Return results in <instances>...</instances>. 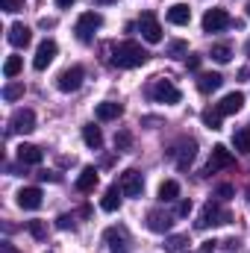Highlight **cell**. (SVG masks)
Segmentation results:
<instances>
[{"label": "cell", "mask_w": 250, "mask_h": 253, "mask_svg": "<svg viewBox=\"0 0 250 253\" xmlns=\"http://www.w3.org/2000/svg\"><path fill=\"white\" fill-rule=\"evenodd\" d=\"M242 106H245V94H242V91H230V94L218 103V112H221V115H236Z\"/></svg>", "instance_id": "18"}, {"label": "cell", "mask_w": 250, "mask_h": 253, "mask_svg": "<svg viewBox=\"0 0 250 253\" xmlns=\"http://www.w3.org/2000/svg\"><path fill=\"white\" fill-rule=\"evenodd\" d=\"M168 53H171V56L186 53V42H171V44H168Z\"/></svg>", "instance_id": "36"}, {"label": "cell", "mask_w": 250, "mask_h": 253, "mask_svg": "<svg viewBox=\"0 0 250 253\" xmlns=\"http://www.w3.org/2000/svg\"><path fill=\"white\" fill-rule=\"evenodd\" d=\"M215 248H218V242H203V248L197 253H215Z\"/></svg>", "instance_id": "41"}, {"label": "cell", "mask_w": 250, "mask_h": 253, "mask_svg": "<svg viewBox=\"0 0 250 253\" xmlns=\"http://www.w3.org/2000/svg\"><path fill=\"white\" fill-rule=\"evenodd\" d=\"M233 21H230V15L224 12V9H209L206 15H203V33H221V30H227Z\"/></svg>", "instance_id": "11"}, {"label": "cell", "mask_w": 250, "mask_h": 253, "mask_svg": "<svg viewBox=\"0 0 250 253\" xmlns=\"http://www.w3.org/2000/svg\"><path fill=\"white\" fill-rule=\"evenodd\" d=\"M97 6H109V3H118V0H94Z\"/></svg>", "instance_id": "44"}, {"label": "cell", "mask_w": 250, "mask_h": 253, "mask_svg": "<svg viewBox=\"0 0 250 253\" xmlns=\"http://www.w3.org/2000/svg\"><path fill=\"white\" fill-rule=\"evenodd\" d=\"M227 221H230V215L221 209V203H218V200H209V203L203 206L200 218H197V230H206V227H218V224H227Z\"/></svg>", "instance_id": "4"}, {"label": "cell", "mask_w": 250, "mask_h": 253, "mask_svg": "<svg viewBox=\"0 0 250 253\" xmlns=\"http://www.w3.org/2000/svg\"><path fill=\"white\" fill-rule=\"evenodd\" d=\"M118 189L124 191V197H141V191H144V177H141V171L126 168L124 174H121V180H118Z\"/></svg>", "instance_id": "6"}, {"label": "cell", "mask_w": 250, "mask_h": 253, "mask_svg": "<svg viewBox=\"0 0 250 253\" xmlns=\"http://www.w3.org/2000/svg\"><path fill=\"white\" fill-rule=\"evenodd\" d=\"M194 153H197V141H194V138H180V141H177V147L171 150V156H174V162H177V168H180V171H186L188 165H191Z\"/></svg>", "instance_id": "7"}, {"label": "cell", "mask_w": 250, "mask_h": 253, "mask_svg": "<svg viewBox=\"0 0 250 253\" xmlns=\"http://www.w3.org/2000/svg\"><path fill=\"white\" fill-rule=\"evenodd\" d=\"M221 85H224V77H221V74H215V71H212V74H200V77H197V91H200V94H212V91H218Z\"/></svg>", "instance_id": "17"}, {"label": "cell", "mask_w": 250, "mask_h": 253, "mask_svg": "<svg viewBox=\"0 0 250 253\" xmlns=\"http://www.w3.org/2000/svg\"><path fill=\"white\" fill-rule=\"evenodd\" d=\"M21 68H24L21 56H9V59H6V65H3V77H6V80H15V77L21 74Z\"/></svg>", "instance_id": "30"}, {"label": "cell", "mask_w": 250, "mask_h": 253, "mask_svg": "<svg viewBox=\"0 0 250 253\" xmlns=\"http://www.w3.org/2000/svg\"><path fill=\"white\" fill-rule=\"evenodd\" d=\"M97 180H100V177H97V171H94L91 165H88V168H83V174L77 177V191H83V194H85V191H94Z\"/></svg>", "instance_id": "22"}, {"label": "cell", "mask_w": 250, "mask_h": 253, "mask_svg": "<svg viewBox=\"0 0 250 253\" xmlns=\"http://www.w3.org/2000/svg\"><path fill=\"white\" fill-rule=\"evenodd\" d=\"M42 159H44L42 147H36V144H21L18 147V162L21 165H42Z\"/></svg>", "instance_id": "19"}, {"label": "cell", "mask_w": 250, "mask_h": 253, "mask_svg": "<svg viewBox=\"0 0 250 253\" xmlns=\"http://www.w3.org/2000/svg\"><path fill=\"white\" fill-rule=\"evenodd\" d=\"M191 212V200H180V206H177V215H188Z\"/></svg>", "instance_id": "39"}, {"label": "cell", "mask_w": 250, "mask_h": 253, "mask_svg": "<svg viewBox=\"0 0 250 253\" xmlns=\"http://www.w3.org/2000/svg\"><path fill=\"white\" fill-rule=\"evenodd\" d=\"M150 59V53L138 42H121L112 47V65L115 68H138Z\"/></svg>", "instance_id": "1"}, {"label": "cell", "mask_w": 250, "mask_h": 253, "mask_svg": "<svg viewBox=\"0 0 250 253\" xmlns=\"http://www.w3.org/2000/svg\"><path fill=\"white\" fill-rule=\"evenodd\" d=\"M248 18H250V0H248Z\"/></svg>", "instance_id": "45"}, {"label": "cell", "mask_w": 250, "mask_h": 253, "mask_svg": "<svg viewBox=\"0 0 250 253\" xmlns=\"http://www.w3.org/2000/svg\"><path fill=\"white\" fill-rule=\"evenodd\" d=\"M129 144H132V135H129L126 129H121V132L115 135V147H118V150H129Z\"/></svg>", "instance_id": "33"}, {"label": "cell", "mask_w": 250, "mask_h": 253, "mask_svg": "<svg viewBox=\"0 0 250 253\" xmlns=\"http://www.w3.org/2000/svg\"><path fill=\"white\" fill-rule=\"evenodd\" d=\"M9 129L12 132H33L36 129V112L33 109H18L9 118Z\"/></svg>", "instance_id": "13"}, {"label": "cell", "mask_w": 250, "mask_h": 253, "mask_svg": "<svg viewBox=\"0 0 250 253\" xmlns=\"http://www.w3.org/2000/svg\"><path fill=\"white\" fill-rule=\"evenodd\" d=\"M74 3H77V0H56V6H59V9H68V6H74Z\"/></svg>", "instance_id": "42"}, {"label": "cell", "mask_w": 250, "mask_h": 253, "mask_svg": "<svg viewBox=\"0 0 250 253\" xmlns=\"http://www.w3.org/2000/svg\"><path fill=\"white\" fill-rule=\"evenodd\" d=\"M218 197L221 200H230L233 197V186H218Z\"/></svg>", "instance_id": "38"}, {"label": "cell", "mask_w": 250, "mask_h": 253, "mask_svg": "<svg viewBox=\"0 0 250 253\" xmlns=\"http://www.w3.org/2000/svg\"><path fill=\"white\" fill-rule=\"evenodd\" d=\"M103 239H106V245H109V253H129L132 248V242H129V230L126 227H109L106 233H103Z\"/></svg>", "instance_id": "5"}, {"label": "cell", "mask_w": 250, "mask_h": 253, "mask_svg": "<svg viewBox=\"0 0 250 253\" xmlns=\"http://www.w3.org/2000/svg\"><path fill=\"white\" fill-rule=\"evenodd\" d=\"M83 77H85V71H83V65H71V68H65L62 74H59V80H56V85H59V91H77L80 85H83Z\"/></svg>", "instance_id": "9"}, {"label": "cell", "mask_w": 250, "mask_h": 253, "mask_svg": "<svg viewBox=\"0 0 250 253\" xmlns=\"http://www.w3.org/2000/svg\"><path fill=\"white\" fill-rule=\"evenodd\" d=\"M212 59L221 65H227L230 59H233V47L227 44V42H221V44H212Z\"/></svg>", "instance_id": "27"}, {"label": "cell", "mask_w": 250, "mask_h": 253, "mask_svg": "<svg viewBox=\"0 0 250 253\" xmlns=\"http://www.w3.org/2000/svg\"><path fill=\"white\" fill-rule=\"evenodd\" d=\"M0 9H3V12H9V15H15V12H21V9H24V0H0Z\"/></svg>", "instance_id": "32"}, {"label": "cell", "mask_w": 250, "mask_h": 253, "mask_svg": "<svg viewBox=\"0 0 250 253\" xmlns=\"http://www.w3.org/2000/svg\"><path fill=\"white\" fill-rule=\"evenodd\" d=\"M186 68H188V71H197V68H200V56H197V53L186 56Z\"/></svg>", "instance_id": "37"}, {"label": "cell", "mask_w": 250, "mask_h": 253, "mask_svg": "<svg viewBox=\"0 0 250 253\" xmlns=\"http://www.w3.org/2000/svg\"><path fill=\"white\" fill-rule=\"evenodd\" d=\"M168 21L177 24V27H186L188 21H191V9H188L186 3H174V6L168 9Z\"/></svg>", "instance_id": "21"}, {"label": "cell", "mask_w": 250, "mask_h": 253, "mask_svg": "<svg viewBox=\"0 0 250 253\" xmlns=\"http://www.w3.org/2000/svg\"><path fill=\"white\" fill-rule=\"evenodd\" d=\"M248 53H250V42H248Z\"/></svg>", "instance_id": "46"}, {"label": "cell", "mask_w": 250, "mask_h": 253, "mask_svg": "<svg viewBox=\"0 0 250 253\" xmlns=\"http://www.w3.org/2000/svg\"><path fill=\"white\" fill-rule=\"evenodd\" d=\"M138 30H141V39L144 42H150V44H159L162 42V27H159V21H156L153 12H144L138 18Z\"/></svg>", "instance_id": "8"}, {"label": "cell", "mask_w": 250, "mask_h": 253, "mask_svg": "<svg viewBox=\"0 0 250 253\" xmlns=\"http://www.w3.org/2000/svg\"><path fill=\"white\" fill-rule=\"evenodd\" d=\"M248 197H250V189H248Z\"/></svg>", "instance_id": "47"}, {"label": "cell", "mask_w": 250, "mask_h": 253, "mask_svg": "<svg viewBox=\"0 0 250 253\" xmlns=\"http://www.w3.org/2000/svg\"><path fill=\"white\" fill-rule=\"evenodd\" d=\"M147 94H150V100H156V103H180V88L171 83V80H165V77H159V80H153V85L147 88Z\"/></svg>", "instance_id": "2"}, {"label": "cell", "mask_w": 250, "mask_h": 253, "mask_svg": "<svg viewBox=\"0 0 250 253\" xmlns=\"http://www.w3.org/2000/svg\"><path fill=\"white\" fill-rule=\"evenodd\" d=\"M18 97H24V83H18V80H12V83H6L3 85V100H18Z\"/></svg>", "instance_id": "28"}, {"label": "cell", "mask_w": 250, "mask_h": 253, "mask_svg": "<svg viewBox=\"0 0 250 253\" xmlns=\"http://www.w3.org/2000/svg\"><path fill=\"white\" fill-rule=\"evenodd\" d=\"M233 147L236 153H250V126H239L233 132Z\"/></svg>", "instance_id": "25"}, {"label": "cell", "mask_w": 250, "mask_h": 253, "mask_svg": "<svg viewBox=\"0 0 250 253\" xmlns=\"http://www.w3.org/2000/svg\"><path fill=\"white\" fill-rule=\"evenodd\" d=\"M0 253H21V251H15L12 245H3V248H0Z\"/></svg>", "instance_id": "43"}, {"label": "cell", "mask_w": 250, "mask_h": 253, "mask_svg": "<svg viewBox=\"0 0 250 253\" xmlns=\"http://www.w3.org/2000/svg\"><path fill=\"white\" fill-rule=\"evenodd\" d=\"M94 115H97V121H115V118H121V115H124V106H121V103L106 100V103H97Z\"/></svg>", "instance_id": "20"}, {"label": "cell", "mask_w": 250, "mask_h": 253, "mask_svg": "<svg viewBox=\"0 0 250 253\" xmlns=\"http://www.w3.org/2000/svg\"><path fill=\"white\" fill-rule=\"evenodd\" d=\"M56 50H59V47H56V42H53V39H44V42L39 44V50H36L33 68H36V71H44L47 65L56 59Z\"/></svg>", "instance_id": "12"}, {"label": "cell", "mask_w": 250, "mask_h": 253, "mask_svg": "<svg viewBox=\"0 0 250 253\" xmlns=\"http://www.w3.org/2000/svg\"><path fill=\"white\" fill-rule=\"evenodd\" d=\"M180 197V183L177 180H165L162 186H159V200L162 203H171V200H177Z\"/></svg>", "instance_id": "26"}, {"label": "cell", "mask_w": 250, "mask_h": 253, "mask_svg": "<svg viewBox=\"0 0 250 253\" xmlns=\"http://www.w3.org/2000/svg\"><path fill=\"white\" fill-rule=\"evenodd\" d=\"M6 39H9V44L12 47H30V42H33V33H30V27L27 24H12L9 27V33H6Z\"/></svg>", "instance_id": "14"}, {"label": "cell", "mask_w": 250, "mask_h": 253, "mask_svg": "<svg viewBox=\"0 0 250 253\" xmlns=\"http://www.w3.org/2000/svg\"><path fill=\"white\" fill-rule=\"evenodd\" d=\"M221 118H224V115L218 112V106H215V109H203V115H200V121L209 126V129H221Z\"/></svg>", "instance_id": "29"}, {"label": "cell", "mask_w": 250, "mask_h": 253, "mask_svg": "<svg viewBox=\"0 0 250 253\" xmlns=\"http://www.w3.org/2000/svg\"><path fill=\"white\" fill-rule=\"evenodd\" d=\"M56 227L59 230H74V215H59L56 218Z\"/></svg>", "instance_id": "35"}, {"label": "cell", "mask_w": 250, "mask_h": 253, "mask_svg": "<svg viewBox=\"0 0 250 253\" xmlns=\"http://www.w3.org/2000/svg\"><path fill=\"white\" fill-rule=\"evenodd\" d=\"M36 177H39V180H53V183L59 180V174H53V171H39Z\"/></svg>", "instance_id": "40"}, {"label": "cell", "mask_w": 250, "mask_h": 253, "mask_svg": "<svg viewBox=\"0 0 250 253\" xmlns=\"http://www.w3.org/2000/svg\"><path fill=\"white\" fill-rule=\"evenodd\" d=\"M27 230H30L36 239H44V236H47V230H44V224H42V221H27Z\"/></svg>", "instance_id": "34"}, {"label": "cell", "mask_w": 250, "mask_h": 253, "mask_svg": "<svg viewBox=\"0 0 250 253\" xmlns=\"http://www.w3.org/2000/svg\"><path fill=\"white\" fill-rule=\"evenodd\" d=\"M171 224H174V215L159 212V209L147 212V227H150L153 233H168V230H171Z\"/></svg>", "instance_id": "15"}, {"label": "cell", "mask_w": 250, "mask_h": 253, "mask_svg": "<svg viewBox=\"0 0 250 253\" xmlns=\"http://www.w3.org/2000/svg\"><path fill=\"white\" fill-rule=\"evenodd\" d=\"M121 194H124V191L118 189V186H109V189H106V194H103V200H100L103 212H115V209L121 206Z\"/></svg>", "instance_id": "24"}, {"label": "cell", "mask_w": 250, "mask_h": 253, "mask_svg": "<svg viewBox=\"0 0 250 253\" xmlns=\"http://www.w3.org/2000/svg\"><path fill=\"white\" fill-rule=\"evenodd\" d=\"M233 162H236L233 150H227L224 144H215L212 147V156H209V165H206V174H218L221 168H230Z\"/></svg>", "instance_id": "10"}, {"label": "cell", "mask_w": 250, "mask_h": 253, "mask_svg": "<svg viewBox=\"0 0 250 253\" xmlns=\"http://www.w3.org/2000/svg\"><path fill=\"white\" fill-rule=\"evenodd\" d=\"M42 189H36V186H27V189L18 191V206L21 209H39L42 206Z\"/></svg>", "instance_id": "16"}, {"label": "cell", "mask_w": 250, "mask_h": 253, "mask_svg": "<svg viewBox=\"0 0 250 253\" xmlns=\"http://www.w3.org/2000/svg\"><path fill=\"white\" fill-rule=\"evenodd\" d=\"M100 27H103V15H97V12H83V15L77 18L74 33H77V39H80V42H85V44H88Z\"/></svg>", "instance_id": "3"}, {"label": "cell", "mask_w": 250, "mask_h": 253, "mask_svg": "<svg viewBox=\"0 0 250 253\" xmlns=\"http://www.w3.org/2000/svg\"><path fill=\"white\" fill-rule=\"evenodd\" d=\"M83 141H85L91 150H100V147H103V132H100V126H94V124L83 126Z\"/></svg>", "instance_id": "23"}, {"label": "cell", "mask_w": 250, "mask_h": 253, "mask_svg": "<svg viewBox=\"0 0 250 253\" xmlns=\"http://www.w3.org/2000/svg\"><path fill=\"white\" fill-rule=\"evenodd\" d=\"M186 245H188L186 233H180V236H168V239H165V251H168V253H180Z\"/></svg>", "instance_id": "31"}]
</instances>
